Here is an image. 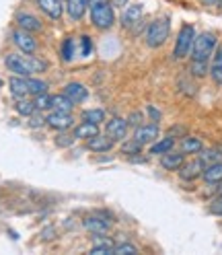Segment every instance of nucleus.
<instances>
[{
    "label": "nucleus",
    "mask_w": 222,
    "mask_h": 255,
    "mask_svg": "<svg viewBox=\"0 0 222 255\" xmlns=\"http://www.w3.org/2000/svg\"><path fill=\"white\" fill-rule=\"evenodd\" d=\"M202 179L208 185H220L222 183V161L206 165L204 173H202Z\"/></svg>",
    "instance_id": "nucleus-19"
},
{
    "label": "nucleus",
    "mask_w": 222,
    "mask_h": 255,
    "mask_svg": "<svg viewBox=\"0 0 222 255\" xmlns=\"http://www.w3.org/2000/svg\"><path fill=\"white\" fill-rule=\"evenodd\" d=\"M204 167H206V163L198 156V158H194V161H189V163L185 161L177 173H179V177H181L183 181H196L198 177H202Z\"/></svg>",
    "instance_id": "nucleus-12"
},
{
    "label": "nucleus",
    "mask_w": 222,
    "mask_h": 255,
    "mask_svg": "<svg viewBox=\"0 0 222 255\" xmlns=\"http://www.w3.org/2000/svg\"><path fill=\"white\" fill-rule=\"evenodd\" d=\"M113 4H115V6H123V8H125V6H128V0H113Z\"/></svg>",
    "instance_id": "nucleus-43"
},
{
    "label": "nucleus",
    "mask_w": 222,
    "mask_h": 255,
    "mask_svg": "<svg viewBox=\"0 0 222 255\" xmlns=\"http://www.w3.org/2000/svg\"><path fill=\"white\" fill-rule=\"evenodd\" d=\"M0 87H2V78H0Z\"/></svg>",
    "instance_id": "nucleus-46"
},
{
    "label": "nucleus",
    "mask_w": 222,
    "mask_h": 255,
    "mask_svg": "<svg viewBox=\"0 0 222 255\" xmlns=\"http://www.w3.org/2000/svg\"><path fill=\"white\" fill-rule=\"evenodd\" d=\"M142 25V4H132L125 6L121 14V27L123 29H134Z\"/></svg>",
    "instance_id": "nucleus-13"
},
{
    "label": "nucleus",
    "mask_w": 222,
    "mask_h": 255,
    "mask_svg": "<svg viewBox=\"0 0 222 255\" xmlns=\"http://www.w3.org/2000/svg\"><path fill=\"white\" fill-rule=\"evenodd\" d=\"M196 27L192 23H185L181 25L177 39H175V47H173V58L175 60H183L192 54V47H194V39H196Z\"/></svg>",
    "instance_id": "nucleus-5"
},
{
    "label": "nucleus",
    "mask_w": 222,
    "mask_h": 255,
    "mask_svg": "<svg viewBox=\"0 0 222 255\" xmlns=\"http://www.w3.org/2000/svg\"><path fill=\"white\" fill-rule=\"evenodd\" d=\"M10 39L23 54H35L37 52V39L33 37V33H29V31L14 29L10 33Z\"/></svg>",
    "instance_id": "nucleus-6"
},
{
    "label": "nucleus",
    "mask_w": 222,
    "mask_h": 255,
    "mask_svg": "<svg viewBox=\"0 0 222 255\" xmlns=\"http://www.w3.org/2000/svg\"><path fill=\"white\" fill-rule=\"evenodd\" d=\"M142 122H144V116H142L140 111H134V114H130V116H128V126H134V128H138Z\"/></svg>",
    "instance_id": "nucleus-41"
},
{
    "label": "nucleus",
    "mask_w": 222,
    "mask_h": 255,
    "mask_svg": "<svg viewBox=\"0 0 222 255\" xmlns=\"http://www.w3.org/2000/svg\"><path fill=\"white\" fill-rule=\"evenodd\" d=\"M8 89L14 99H25L29 97V87H27V78L25 76H17L14 74L8 81Z\"/></svg>",
    "instance_id": "nucleus-20"
},
{
    "label": "nucleus",
    "mask_w": 222,
    "mask_h": 255,
    "mask_svg": "<svg viewBox=\"0 0 222 255\" xmlns=\"http://www.w3.org/2000/svg\"><path fill=\"white\" fill-rule=\"evenodd\" d=\"M14 109H17V114L23 116V118H29V116H33L37 107H35V101H29L27 97L25 99H17V103H14Z\"/></svg>",
    "instance_id": "nucleus-27"
},
{
    "label": "nucleus",
    "mask_w": 222,
    "mask_h": 255,
    "mask_svg": "<svg viewBox=\"0 0 222 255\" xmlns=\"http://www.w3.org/2000/svg\"><path fill=\"white\" fill-rule=\"evenodd\" d=\"M4 66L8 72L17 74V76H33L37 72H43L47 68V64L33 54H6L4 56Z\"/></svg>",
    "instance_id": "nucleus-1"
},
{
    "label": "nucleus",
    "mask_w": 222,
    "mask_h": 255,
    "mask_svg": "<svg viewBox=\"0 0 222 255\" xmlns=\"http://www.w3.org/2000/svg\"><path fill=\"white\" fill-rule=\"evenodd\" d=\"M216 45H218V37L212 31H204V33L196 35L194 39V47H192V54L189 58L196 60V62H210V58L216 52Z\"/></svg>",
    "instance_id": "nucleus-3"
},
{
    "label": "nucleus",
    "mask_w": 222,
    "mask_h": 255,
    "mask_svg": "<svg viewBox=\"0 0 222 255\" xmlns=\"http://www.w3.org/2000/svg\"><path fill=\"white\" fill-rule=\"evenodd\" d=\"M128 128H130V126H128V120L113 116L111 120L105 122V134H107L111 140L121 142V140H125V136H128Z\"/></svg>",
    "instance_id": "nucleus-8"
},
{
    "label": "nucleus",
    "mask_w": 222,
    "mask_h": 255,
    "mask_svg": "<svg viewBox=\"0 0 222 255\" xmlns=\"http://www.w3.org/2000/svg\"><path fill=\"white\" fill-rule=\"evenodd\" d=\"M45 124L56 132H64L74 126V118H72V114H64V111H50V114L45 116Z\"/></svg>",
    "instance_id": "nucleus-9"
},
{
    "label": "nucleus",
    "mask_w": 222,
    "mask_h": 255,
    "mask_svg": "<svg viewBox=\"0 0 222 255\" xmlns=\"http://www.w3.org/2000/svg\"><path fill=\"white\" fill-rule=\"evenodd\" d=\"M74 103L66 97L64 93L60 95H52V111H64V114H72Z\"/></svg>",
    "instance_id": "nucleus-26"
},
{
    "label": "nucleus",
    "mask_w": 222,
    "mask_h": 255,
    "mask_svg": "<svg viewBox=\"0 0 222 255\" xmlns=\"http://www.w3.org/2000/svg\"><path fill=\"white\" fill-rule=\"evenodd\" d=\"M200 158L206 163V165H210V163H218V161H222V154L218 152V150H202V154H200Z\"/></svg>",
    "instance_id": "nucleus-34"
},
{
    "label": "nucleus",
    "mask_w": 222,
    "mask_h": 255,
    "mask_svg": "<svg viewBox=\"0 0 222 255\" xmlns=\"http://www.w3.org/2000/svg\"><path fill=\"white\" fill-rule=\"evenodd\" d=\"M169 35H171V19L169 17H158L146 27L144 41H146L148 47L156 50V47H161L169 39Z\"/></svg>",
    "instance_id": "nucleus-4"
},
{
    "label": "nucleus",
    "mask_w": 222,
    "mask_h": 255,
    "mask_svg": "<svg viewBox=\"0 0 222 255\" xmlns=\"http://www.w3.org/2000/svg\"><path fill=\"white\" fill-rule=\"evenodd\" d=\"M78 43H81V50H78V54L81 56H91V52H93V41H91V37L89 35H83L81 39H78Z\"/></svg>",
    "instance_id": "nucleus-36"
},
{
    "label": "nucleus",
    "mask_w": 222,
    "mask_h": 255,
    "mask_svg": "<svg viewBox=\"0 0 222 255\" xmlns=\"http://www.w3.org/2000/svg\"><path fill=\"white\" fill-rule=\"evenodd\" d=\"M76 56V39L74 37H64L60 43V60L62 62H72Z\"/></svg>",
    "instance_id": "nucleus-24"
},
{
    "label": "nucleus",
    "mask_w": 222,
    "mask_h": 255,
    "mask_svg": "<svg viewBox=\"0 0 222 255\" xmlns=\"http://www.w3.org/2000/svg\"><path fill=\"white\" fill-rule=\"evenodd\" d=\"M113 253L115 255H136L138 253V247L132 245V243H119L113 247Z\"/></svg>",
    "instance_id": "nucleus-33"
},
{
    "label": "nucleus",
    "mask_w": 222,
    "mask_h": 255,
    "mask_svg": "<svg viewBox=\"0 0 222 255\" xmlns=\"http://www.w3.org/2000/svg\"><path fill=\"white\" fill-rule=\"evenodd\" d=\"M74 138L76 140H89L93 136L99 134V124H93V122H81L78 126H74Z\"/></svg>",
    "instance_id": "nucleus-21"
},
{
    "label": "nucleus",
    "mask_w": 222,
    "mask_h": 255,
    "mask_svg": "<svg viewBox=\"0 0 222 255\" xmlns=\"http://www.w3.org/2000/svg\"><path fill=\"white\" fill-rule=\"evenodd\" d=\"M210 76L218 87H222V45H216V52L210 64Z\"/></svg>",
    "instance_id": "nucleus-22"
},
{
    "label": "nucleus",
    "mask_w": 222,
    "mask_h": 255,
    "mask_svg": "<svg viewBox=\"0 0 222 255\" xmlns=\"http://www.w3.org/2000/svg\"><path fill=\"white\" fill-rule=\"evenodd\" d=\"M27 120H29V126H31V128H41V126L45 124L43 111H35V114H33V116H29Z\"/></svg>",
    "instance_id": "nucleus-38"
},
{
    "label": "nucleus",
    "mask_w": 222,
    "mask_h": 255,
    "mask_svg": "<svg viewBox=\"0 0 222 255\" xmlns=\"http://www.w3.org/2000/svg\"><path fill=\"white\" fill-rule=\"evenodd\" d=\"M146 114H148V118H150L152 124H158V122H161V118H163L161 111H158L154 105H148V107H146Z\"/></svg>",
    "instance_id": "nucleus-40"
},
{
    "label": "nucleus",
    "mask_w": 222,
    "mask_h": 255,
    "mask_svg": "<svg viewBox=\"0 0 222 255\" xmlns=\"http://www.w3.org/2000/svg\"><path fill=\"white\" fill-rule=\"evenodd\" d=\"M83 227L93 235H103L111 227V216L107 212H97L95 216H87L83 220Z\"/></svg>",
    "instance_id": "nucleus-7"
},
{
    "label": "nucleus",
    "mask_w": 222,
    "mask_h": 255,
    "mask_svg": "<svg viewBox=\"0 0 222 255\" xmlns=\"http://www.w3.org/2000/svg\"><path fill=\"white\" fill-rule=\"evenodd\" d=\"M66 12H68V17L70 21L78 23V21H83V17L87 14L89 10V2L87 0H66Z\"/></svg>",
    "instance_id": "nucleus-16"
},
{
    "label": "nucleus",
    "mask_w": 222,
    "mask_h": 255,
    "mask_svg": "<svg viewBox=\"0 0 222 255\" xmlns=\"http://www.w3.org/2000/svg\"><path fill=\"white\" fill-rule=\"evenodd\" d=\"M200 2H202L204 6H218L220 0H200Z\"/></svg>",
    "instance_id": "nucleus-42"
},
{
    "label": "nucleus",
    "mask_w": 222,
    "mask_h": 255,
    "mask_svg": "<svg viewBox=\"0 0 222 255\" xmlns=\"http://www.w3.org/2000/svg\"><path fill=\"white\" fill-rule=\"evenodd\" d=\"M185 152H173V150H169V152H165V154H161V167L165 169V171H179L181 169V165L185 163Z\"/></svg>",
    "instance_id": "nucleus-15"
},
{
    "label": "nucleus",
    "mask_w": 222,
    "mask_h": 255,
    "mask_svg": "<svg viewBox=\"0 0 222 255\" xmlns=\"http://www.w3.org/2000/svg\"><path fill=\"white\" fill-rule=\"evenodd\" d=\"M218 189H220V194H222V183H220V187H218Z\"/></svg>",
    "instance_id": "nucleus-45"
},
{
    "label": "nucleus",
    "mask_w": 222,
    "mask_h": 255,
    "mask_svg": "<svg viewBox=\"0 0 222 255\" xmlns=\"http://www.w3.org/2000/svg\"><path fill=\"white\" fill-rule=\"evenodd\" d=\"M121 152L125 154V156H136V154H140L142 152V144H138V142L132 138V140H128V142H123V146H121Z\"/></svg>",
    "instance_id": "nucleus-31"
},
{
    "label": "nucleus",
    "mask_w": 222,
    "mask_h": 255,
    "mask_svg": "<svg viewBox=\"0 0 222 255\" xmlns=\"http://www.w3.org/2000/svg\"><path fill=\"white\" fill-rule=\"evenodd\" d=\"M76 138H74V134H68V130H64V132H60L58 136H56V144L58 146H62V148H66V146H70L72 142H74Z\"/></svg>",
    "instance_id": "nucleus-35"
},
{
    "label": "nucleus",
    "mask_w": 222,
    "mask_h": 255,
    "mask_svg": "<svg viewBox=\"0 0 222 255\" xmlns=\"http://www.w3.org/2000/svg\"><path fill=\"white\" fill-rule=\"evenodd\" d=\"M218 8H220V10H222V0H220V4H218Z\"/></svg>",
    "instance_id": "nucleus-44"
},
{
    "label": "nucleus",
    "mask_w": 222,
    "mask_h": 255,
    "mask_svg": "<svg viewBox=\"0 0 222 255\" xmlns=\"http://www.w3.org/2000/svg\"><path fill=\"white\" fill-rule=\"evenodd\" d=\"M81 120L83 122H93V124H99L101 126L105 122V111L99 109V107L97 109H95V107L93 109H85L83 114H81Z\"/></svg>",
    "instance_id": "nucleus-29"
},
{
    "label": "nucleus",
    "mask_w": 222,
    "mask_h": 255,
    "mask_svg": "<svg viewBox=\"0 0 222 255\" xmlns=\"http://www.w3.org/2000/svg\"><path fill=\"white\" fill-rule=\"evenodd\" d=\"M189 72H192L194 78H204L206 74H210V64L208 62H196V60H192V64H189Z\"/></svg>",
    "instance_id": "nucleus-30"
},
{
    "label": "nucleus",
    "mask_w": 222,
    "mask_h": 255,
    "mask_svg": "<svg viewBox=\"0 0 222 255\" xmlns=\"http://www.w3.org/2000/svg\"><path fill=\"white\" fill-rule=\"evenodd\" d=\"M91 253H93V255H111V253H113V245H111L109 241L99 243V245H95V247L91 249Z\"/></svg>",
    "instance_id": "nucleus-37"
},
{
    "label": "nucleus",
    "mask_w": 222,
    "mask_h": 255,
    "mask_svg": "<svg viewBox=\"0 0 222 255\" xmlns=\"http://www.w3.org/2000/svg\"><path fill=\"white\" fill-rule=\"evenodd\" d=\"M17 25H19V29L29 31V33H39V31H43L41 19H37L35 14H31V12H19L17 14Z\"/></svg>",
    "instance_id": "nucleus-14"
},
{
    "label": "nucleus",
    "mask_w": 222,
    "mask_h": 255,
    "mask_svg": "<svg viewBox=\"0 0 222 255\" xmlns=\"http://www.w3.org/2000/svg\"><path fill=\"white\" fill-rule=\"evenodd\" d=\"M115 144V140H111L107 134H97V136H93L87 140V148L93 150V152H109L111 148H113Z\"/></svg>",
    "instance_id": "nucleus-17"
},
{
    "label": "nucleus",
    "mask_w": 222,
    "mask_h": 255,
    "mask_svg": "<svg viewBox=\"0 0 222 255\" xmlns=\"http://www.w3.org/2000/svg\"><path fill=\"white\" fill-rule=\"evenodd\" d=\"M27 87H29V95H33V97L47 93V83H45V81H41V78L27 76Z\"/></svg>",
    "instance_id": "nucleus-28"
},
{
    "label": "nucleus",
    "mask_w": 222,
    "mask_h": 255,
    "mask_svg": "<svg viewBox=\"0 0 222 255\" xmlns=\"http://www.w3.org/2000/svg\"><path fill=\"white\" fill-rule=\"evenodd\" d=\"M33 101H35L37 111H52V95H47V93L37 95V97H35Z\"/></svg>",
    "instance_id": "nucleus-32"
},
{
    "label": "nucleus",
    "mask_w": 222,
    "mask_h": 255,
    "mask_svg": "<svg viewBox=\"0 0 222 255\" xmlns=\"http://www.w3.org/2000/svg\"><path fill=\"white\" fill-rule=\"evenodd\" d=\"M62 93H64V95H66V97H68V99H70L74 105L83 103V101L89 97V91H87V87H85L83 83H68Z\"/></svg>",
    "instance_id": "nucleus-18"
},
{
    "label": "nucleus",
    "mask_w": 222,
    "mask_h": 255,
    "mask_svg": "<svg viewBox=\"0 0 222 255\" xmlns=\"http://www.w3.org/2000/svg\"><path fill=\"white\" fill-rule=\"evenodd\" d=\"M158 134H161V130H158V124H140L136 130H134V140L138 142V144L146 146V144H152V142L158 138Z\"/></svg>",
    "instance_id": "nucleus-10"
},
{
    "label": "nucleus",
    "mask_w": 222,
    "mask_h": 255,
    "mask_svg": "<svg viewBox=\"0 0 222 255\" xmlns=\"http://www.w3.org/2000/svg\"><path fill=\"white\" fill-rule=\"evenodd\" d=\"M208 212H210V214H214V216H222V194H220L216 200H212V202H210Z\"/></svg>",
    "instance_id": "nucleus-39"
},
{
    "label": "nucleus",
    "mask_w": 222,
    "mask_h": 255,
    "mask_svg": "<svg viewBox=\"0 0 222 255\" xmlns=\"http://www.w3.org/2000/svg\"><path fill=\"white\" fill-rule=\"evenodd\" d=\"M173 146H175V138L173 136H165V138H156L152 144H150V154H165L169 150H173Z\"/></svg>",
    "instance_id": "nucleus-23"
},
{
    "label": "nucleus",
    "mask_w": 222,
    "mask_h": 255,
    "mask_svg": "<svg viewBox=\"0 0 222 255\" xmlns=\"http://www.w3.org/2000/svg\"><path fill=\"white\" fill-rule=\"evenodd\" d=\"M35 4L39 6V10L45 14L47 19L52 21H60L62 14L66 10V4L62 0H35Z\"/></svg>",
    "instance_id": "nucleus-11"
},
{
    "label": "nucleus",
    "mask_w": 222,
    "mask_h": 255,
    "mask_svg": "<svg viewBox=\"0 0 222 255\" xmlns=\"http://www.w3.org/2000/svg\"><path fill=\"white\" fill-rule=\"evenodd\" d=\"M89 2V14H91V25L99 31H107L115 23V10L111 0H87Z\"/></svg>",
    "instance_id": "nucleus-2"
},
{
    "label": "nucleus",
    "mask_w": 222,
    "mask_h": 255,
    "mask_svg": "<svg viewBox=\"0 0 222 255\" xmlns=\"http://www.w3.org/2000/svg\"><path fill=\"white\" fill-rule=\"evenodd\" d=\"M204 150V144L202 140L196 138V136H183L181 138V152L185 154H200Z\"/></svg>",
    "instance_id": "nucleus-25"
}]
</instances>
